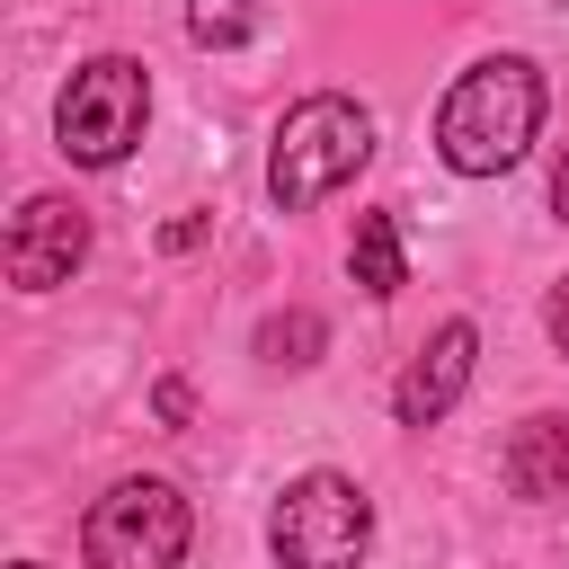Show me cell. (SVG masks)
<instances>
[{
    "mask_svg": "<svg viewBox=\"0 0 569 569\" xmlns=\"http://www.w3.org/2000/svg\"><path fill=\"white\" fill-rule=\"evenodd\" d=\"M347 276H356L373 302H391V293L409 284V258H400V222H391V213H356V249H347Z\"/></svg>",
    "mask_w": 569,
    "mask_h": 569,
    "instance_id": "cell-9",
    "label": "cell"
},
{
    "mask_svg": "<svg viewBox=\"0 0 569 569\" xmlns=\"http://www.w3.org/2000/svg\"><path fill=\"white\" fill-rule=\"evenodd\" d=\"M471 365H480V329H471V320H445V329L400 365V382H391L400 427H436V418L471 391Z\"/></svg>",
    "mask_w": 569,
    "mask_h": 569,
    "instance_id": "cell-7",
    "label": "cell"
},
{
    "mask_svg": "<svg viewBox=\"0 0 569 569\" xmlns=\"http://www.w3.org/2000/svg\"><path fill=\"white\" fill-rule=\"evenodd\" d=\"M9 569H44V560H9Z\"/></svg>",
    "mask_w": 569,
    "mask_h": 569,
    "instance_id": "cell-16",
    "label": "cell"
},
{
    "mask_svg": "<svg viewBox=\"0 0 569 569\" xmlns=\"http://www.w3.org/2000/svg\"><path fill=\"white\" fill-rule=\"evenodd\" d=\"M196 240H204V213H187V222H169V231H160V249H196Z\"/></svg>",
    "mask_w": 569,
    "mask_h": 569,
    "instance_id": "cell-14",
    "label": "cell"
},
{
    "mask_svg": "<svg viewBox=\"0 0 569 569\" xmlns=\"http://www.w3.org/2000/svg\"><path fill=\"white\" fill-rule=\"evenodd\" d=\"M542 329H551V347H560V356H569V276H560V284H551V302H542Z\"/></svg>",
    "mask_w": 569,
    "mask_h": 569,
    "instance_id": "cell-13",
    "label": "cell"
},
{
    "mask_svg": "<svg viewBox=\"0 0 569 569\" xmlns=\"http://www.w3.org/2000/svg\"><path fill=\"white\" fill-rule=\"evenodd\" d=\"M551 204H560V222H569V151H560V169H551Z\"/></svg>",
    "mask_w": 569,
    "mask_h": 569,
    "instance_id": "cell-15",
    "label": "cell"
},
{
    "mask_svg": "<svg viewBox=\"0 0 569 569\" xmlns=\"http://www.w3.org/2000/svg\"><path fill=\"white\" fill-rule=\"evenodd\" d=\"M187 542H196V516H187L178 480H160V471L116 480V489L89 507V525H80L89 569H178Z\"/></svg>",
    "mask_w": 569,
    "mask_h": 569,
    "instance_id": "cell-5",
    "label": "cell"
},
{
    "mask_svg": "<svg viewBox=\"0 0 569 569\" xmlns=\"http://www.w3.org/2000/svg\"><path fill=\"white\" fill-rule=\"evenodd\" d=\"M249 27H258V0H187V36L213 44V53L249 44Z\"/></svg>",
    "mask_w": 569,
    "mask_h": 569,
    "instance_id": "cell-11",
    "label": "cell"
},
{
    "mask_svg": "<svg viewBox=\"0 0 569 569\" xmlns=\"http://www.w3.org/2000/svg\"><path fill=\"white\" fill-rule=\"evenodd\" d=\"M0 258H9V284H18V293H53V284H71L80 258H89V213H80L71 196H27Z\"/></svg>",
    "mask_w": 569,
    "mask_h": 569,
    "instance_id": "cell-6",
    "label": "cell"
},
{
    "mask_svg": "<svg viewBox=\"0 0 569 569\" xmlns=\"http://www.w3.org/2000/svg\"><path fill=\"white\" fill-rule=\"evenodd\" d=\"M498 471H507V489L533 498V507H542V498H569V418L533 409V418L507 436V462H498Z\"/></svg>",
    "mask_w": 569,
    "mask_h": 569,
    "instance_id": "cell-8",
    "label": "cell"
},
{
    "mask_svg": "<svg viewBox=\"0 0 569 569\" xmlns=\"http://www.w3.org/2000/svg\"><path fill=\"white\" fill-rule=\"evenodd\" d=\"M320 347H329V320H320V311H267V320H258V356L284 365V373L320 365Z\"/></svg>",
    "mask_w": 569,
    "mask_h": 569,
    "instance_id": "cell-10",
    "label": "cell"
},
{
    "mask_svg": "<svg viewBox=\"0 0 569 569\" xmlns=\"http://www.w3.org/2000/svg\"><path fill=\"white\" fill-rule=\"evenodd\" d=\"M151 409H160V427H187V418H196V391H187V382L169 373V382L151 391Z\"/></svg>",
    "mask_w": 569,
    "mask_h": 569,
    "instance_id": "cell-12",
    "label": "cell"
},
{
    "mask_svg": "<svg viewBox=\"0 0 569 569\" xmlns=\"http://www.w3.org/2000/svg\"><path fill=\"white\" fill-rule=\"evenodd\" d=\"M373 160V116L338 89H311L276 116V142H267V196L276 213H311L320 196H338L356 169Z\"/></svg>",
    "mask_w": 569,
    "mask_h": 569,
    "instance_id": "cell-2",
    "label": "cell"
},
{
    "mask_svg": "<svg viewBox=\"0 0 569 569\" xmlns=\"http://www.w3.org/2000/svg\"><path fill=\"white\" fill-rule=\"evenodd\" d=\"M142 116H151V71H142L133 53H89V62L62 80L53 142H62V160H80V169H116V160L142 142Z\"/></svg>",
    "mask_w": 569,
    "mask_h": 569,
    "instance_id": "cell-3",
    "label": "cell"
},
{
    "mask_svg": "<svg viewBox=\"0 0 569 569\" xmlns=\"http://www.w3.org/2000/svg\"><path fill=\"white\" fill-rule=\"evenodd\" d=\"M365 542H373V498L347 471H302L276 489V516H267L276 569H356Z\"/></svg>",
    "mask_w": 569,
    "mask_h": 569,
    "instance_id": "cell-4",
    "label": "cell"
},
{
    "mask_svg": "<svg viewBox=\"0 0 569 569\" xmlns=\"http://www.w3.org/2000/svg\"><path fill=\"white\" fill-rule=\"evenodd\" d=\"M533 133H542V71H533L525 53L471 62V71L445 89V107H436V151H445V169H462V178L516 169Z\"/></svg>",
    "mask_w": 569,
    "mask_h": 569,
    "instance_id": "cell-1",
    "label": "cell"
}]
</instances>
